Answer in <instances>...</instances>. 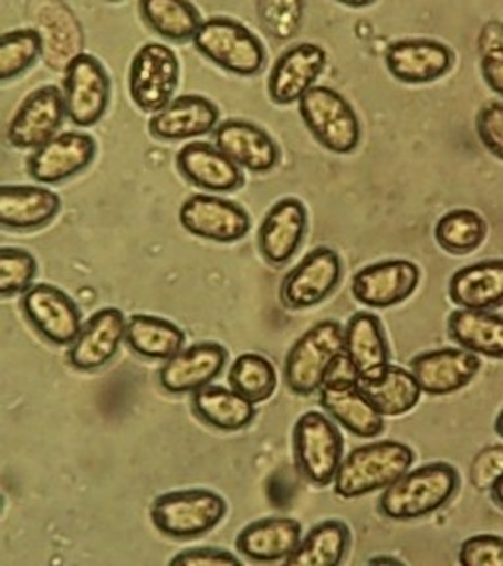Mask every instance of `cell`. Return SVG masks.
I'll return each instance as SVG.
<instances>
[{"instance_id":"cell-1","label":"cell","mask_w":503,"mask_h":566,"mask_svg":"<svg viewBox=\"0 0 503 566\" xmlns=\"http://www.w3.org/2000/svg\"><path fill=\"white\" fill-rule=\"evenodd\" d=\"M459 490V472L449 462H431L404 476L384 490L380 512L394 522L421 520L449 504Z\"/></svg>"},{"instance_id":"cell-2","label":"cell","mask_w":503,"mask_h":566,"mask_svg":"<svg viewBox=\"0 0 503 566\" xmlns=\"http://www.w3.org/2000/svg\"><path fill=\"white\" fill-rule=\"evenodd\" d=\"M416 460L406 442L376 441L354 449L343 459L335 476L336 495L345 500L386 490L411 469Z\"/></svg>"},{"instance_id":"cell-3","label":"cell","mask_w":503,"mask_h":566,"mask_svg":"<svg viewBox=\"0 0 503 566\" xmlns=\"http://www.w3.org/2000/svg\"><path fill=\"white\" fill-rule=\"evenodd\" d=\"M345 354V328L336 321H321L301 335L283 364L287 388L297 396L321 391L336 358Z\"/></svg>"},{"instance_id":"cell-4","label":"cell","mask_w":503,"mask_h":566,"mask_svg":"<svg viewBox=\"0 0 503 566\" xmlns=\"http://www.w3.org/2000/svg\"><path fill=\"white\" fill-rule=\"evenodd\" d=\"M197 52L221 70L240 77H254L265 65V48L256 34L232 18L205 20L193 38Z\"/></svg>"},{"instance_id":"cell-5","label":"cell","mask_w":503,"mask_h":566,"mask_svg":"<svg viewBox=\"0 0 503 566\" xmlns=\"http://www.w3.org/2000/svg\"><path fill=\"white\" fill-rule=\"evenodd\" d=\"M227 515L224 497L211 490H179L154 500V527L171 539H195L214 530Z\"/></svg>"},{"instance_id":"cell-6","label":"cell","mask_w":503,"mask_h":566,"mask_svg":"<svg viewBox=\"0 0 503 566\" xmlns=\"http://www.w3.org/2000/svg\"><path fill=\"white\" fill-rule=\"evenodd\" d=\"M300 115L313 138L333 154H353L363 140V126L353 105L335 88L315 85L300 101Z\"/></svg>"},{"instance_id":"cell-7","label":"cell","mask_w":503,"mask_h":566,"mask_svg":"<svg viewBox=\"0 0 503 566\" xmlns=\"http://www.w3.org/2000/svg\"><path fill=\"white\" fill-rule=\"evenodd\" d=\"M295 467L315 486L335 482L345 457V441L331 417L321 411H307L293 427Z\"/></svg>"},{"instance_id":"cell-8","label":"cell","mask_w":503,"mask_h":566,"mask_svg":"<svg viewBox=\"0 0 503 566\" xmlns=\"http://www.w3.org/2000/svg\"><path fill=\"white\" fill-rule=\"evenodd\" d=\"M179 83V62L171 48L146 44L134 55L128 71V93L144 113H158L174 101Z\"/></svg>"},{"instance_id":"cell-9","label":"cell","mask_w":503,"mask_h":566,"mask_svg":"<svg viewBox=\"0 0 503 566\" xmlns=\"http://www.w3.org/2000/svg\"><path fill=\"white\" fill-rule=\"evenodd\" d=\"M63 98L67 118L88 128L105 116L111 103V80L103 63L91 53H80L63 71Z\"/></svg>"},{"instance_id":"cell-10","label":"cell","mask_w":503,"mask_h":566,"mask_svg":"<svg viewBox=\"0 0 503 566\" xmlns=\"http://www.w3.org/2000/svg\"><path fill=\"white\" fill-rule=\"evenodd\" d=\"M343 275V262L333 248L311 250L300 264L285 275L280 290L282 303L292 311L310 310L335 292Z\"/></svg>"},{"instance_id":"cell-11","label":"cell","mask_w":503,"mask_h":566,"mask_svg":"<svg viewBox=\"0 0 503 566\" xmlns=\"http://www.w3.org/2000/svg\"><path fill=\"white\" fill-rule=\"evenodd\" d=\"M67 116L63 91L55 85H44L28 95L18 106L7 130L10 146L18 150H38L45 142L57 136L63 118Z\"/></svg>"},{"instance_id":"cell-12","label":"cell","mask_w":503,"mask_h":566,"mask_svg":"<svg viewBox=\"0 0 503 566\" xmlns=\"http://www.w3.org/2000/svg\"><path fill=\"white\" fill-rule=\"evenodd\" d=\"M181 227L197 239L239 242L250 232V214L244 207L214 195H193L179 209Z\"/></svg>"},{"instance_id":"cell-13","label":"cell","mask_w":503,"mask_h":566,"mask_svg":"<svg viewBox=\"0 0 503 566\" xmlns=\"http://www.w3.org/2000/svg\"><path fill=\"white\" fill-rule=\"evenodd\" d=\"M22 311L28 323L55 346H71L83 328L75 301L50 283H35L22 293Z\"/></svg>"},{"instance_id":"cell-14","label":"cell","mask_w":503,"mask_h":566,"mask_svg":"<svg viewBox=\"0 0 503 566\" xmlns=\"http://www.w3.org/2000/svg\"><path fill=\"white\" fill-rule=\"evenodd\" d=\"M327 67V52L317 44L293 45L277 57L268 77V95L275 105H295L315 87Z\"/></svg>"},{"instance_id":"cell-15","label":"cell","mask_w":503,"mask_h":566,"mask_svg":"<svg viewBox=\"0 0 503 566\" xmlns=\"http://www.w3.org/2000/svg\"><path fill=\"white\" fill-rule=\"evenodd\" d=\"M421 272L409 260H386L354 275V300L371 310H389L416 293Z\"/></svg>"},{"instance_id":"cell-16","label":"cell","mask_w":503,"mask_h":566,"mask_svg":"<svg viewBox=\"0 0 503 566\" xmlns=\"http://www.w3.org/2000/svg\"><path fill=\"white\" fill-rule=\"evenodd\" d=\"M97 142L83 133H63L53 136L28 158V174L35 181L53 186L77 176L93 164Z\"/></svg>"},{"instance_id":"cell-17","label":"cell","mask_w":503,"mask_h":566,"mask_svg":"<svg viewBox=\"0 0 503 566\" xmlns=\"http://www.w3.org/2000/svg\"><path fill=\"white\" fill-rule=\"evenodd\" d=\"M35 30L42 35L45 65L65 71L83 53V28L73 10L63 0H34L32 4Z\"/></svg>"},{"instance_id":"cell-18","label":"cell","mask_w":503,"mask_h":566,"mask_svg":"<svg viewBox=\"0 0 503 566\" xmlns=\"http://www.w3.org/2000/svg\"><path fill=\"white\" fill-rule=\"evenodd\" d=\"M411 371L427 396H451L467 388L480 371L478 354L467 348H439L417 354Z\"/></svg>"},{"instance_id":"cell-19","label":"cell","mask_w":503,"mask_h":566,"mask_svg":"<svg viewBox=\"0 0 503 566\" xmlns=\"http://www.w3.org/2000/svg\"><path fill=\"white\" fill-rule=\"evenodd\" d=\"M454 53L437 40H399L386 52V67L394 80L407 85L439 81L452 70Z\"/></svg>"},{"instance_id":"cell-20","label":"cell","mask_w":503,"mask_h":566,"mask_svg":"<svg viewBox=\"0 0 503 566\" xmlns=\"http://www.w3.org/2000/svg\"><path fill=\"white\" fill-rule=\"evenodd\" d=\"M229 354L217 343H197L181 348L159 368V384L169 394H195L221 376Z\"/></svg>"},{"instance_id":"cell-21","label":"cell","mask_w":503,"mask_h":566,"mask_svg":"<svg viewBox=\"0 0 503 566\" xmlns=\"http://www.w3.org/2000/svg\"><path fill=\"white\" fill-rule=\"evenodd\" d=\"M126 317L116 307L97 311L71 343L70 364L81 371L97 370L115 358L126 340Z\"/></svg>"},{"instance_id":"cell-22","label":"cell","mask_w":503,"mask_h":566,"mask_svg":"<svg viewBox=\"0 0 503 566\" xmlns=\"http://www.w3.org/2000/svg\"><path fill=\"white\" fill-rule=\"evenodd\" d=\"M318 394L321 406L346 431L360 439H376L384 431V416L364 394L358 378L327 380Z\"/></svg>"},{"instance_id":"cell-23","label":"cell","mask_w":503,"mask_h":566,"mask_svg":"<svg viewBox=\"0 0 503 566\" xmlns=\"http://www.w3.org/2000/svg\"><path fill=\"white\" fill-rule=\"evenodd\" d=\"M307 232V209L295 197H285L265 212L258 230V247L262 256L274 265L290 262L300 250Z\"/></svg>"},{"instance_id":"cell-24","label":"cell","mask_w":503,"mask_h":566,"mask_svg":"<svg viewBox=\"0 0 503 566\" xmlns=\"http://www.w3.org/2000/svg\"><path fill=\"white\" fill-rule=\"evenodd\" d=\"M177 169L189 184L212 193L237 191L244 176L237 161L209 142H189L177 154Z\"/></svg>"},{"instance_id":"cell-25","label":"cell","mask_w":503,"mask_h":566,"mask_svg":"<svg viewBox=\"0 0 503 566\" xmlns=\"http://www.w3.org/2000/svg\"><path fill=\"white\" fill-rule=\"evenodd\" d=\"M219 126V108L201 95H184L154 113L148 130L156 140L179 142L199 138Z\"/></svg>"},{"instance_id":"cell-26","label":"cell","mask_w":503,"mask_h":566,"mask_svg":"<svg viewBox=\"0 0 503 566\" xmlns=\"http://www.w3.org/2000/svg\"><path fill=\"white\" fill-rule=\"evenodd\" d=\"M214 146L252 174L272 171L280 161V148L274 138L247 120L232 118L219 124L214 128Z\"/></svg>"},{"instance_id":"cell-27","label":"cell","mask_w":503,"mask_h":566,"mask_svg":"<svg viewBox=\"0 0 503 566\" xmlns=\"http://www.w3.org/2000/svg\"><path fill=\"white\" fill-rule=\"evenodd\" d=\"M345 353L360 381L376 380L389 366V346L380 318L356 313L345 328Z\"/></svg>"},{"instance_id":"cell-28","label":"cell","mask_w":503,"mask_h":566,"mask_svg":"<svg viewBox=\"0 0 503 566\" xmlns=\"http://www.w3.org/2000/svg\"><path fill=\"white\" fill-rule=\"evenodd\" d=\"M301 523L290 517H265L250 523L237 537L240 555L256 563L285 560L300 547Z\"/></svg>"},{"instance_id":"cell-29","label":"cell","mask_w":503,"mask_h":566,"mask_svg":"<svg viewBox=\"0 0 503 566\" xmlns=\"http://www.w3.org/2000/svg\"><path fill=\"white\" fill-rule=\"evenodd\" d=\"M62 209L60 195L35 186H4L0 189V222L14 230L45 227Z\"/></svg>"},{"instance_id":"cell-30","label":"cell","mask_w":503,"mask_h":566,"mask_svg":"<svg viewBox=\"0 0 503 566\" xmlns=\"http://www.w3.org/2000/svg\"><path fill=\"white\" fill-rule=\"evenodd\" d=\"M449 297L460 310L492 311L503 305V260L460 268L449 283Z\"/></svg>"},{"instance_id":"cell-31","label":"cell","mask_w":503,"mask_h":566,"mask_svg":"<svg viewBox=\"0 0 503 566\" xmlns=\"http://www.w3.org/2000/svg\"><path fill=\"white\" fill-rule=\"evenodd\" d=\"M449 335L470 353L503 360V315L494 311H454L449 317Z\"/></svg>"},{"instance_id":"cell-32","label":"cell","mask_w":503,"mask_h":566,"mask_svg":"<svg viewBox=\"0 0 503 566\" xmlns=\"http://www.w3.org/2000/svg\"><path fill=\"white\" fill-rule=\"evenodd\" d=\"M191 396L195 416L219 431H242L256 417L254 403L234 389L209 384Z\"/></svg>"},{"instance_id":"cell-33","label":"cell","mask_w":503,"mask_h":566,"mask_svg":"<svg viewBox=\"0 0 503 566\" xmlns=\"http://www.w3.org/2000/svg\"><path fill=\"white\" fill-rule=\"evenodd\" d=\"M360 386L384 417L406 416L423 396L413 371L394 364H389L380 378L360 381Z\"/></svg>"},{"instance_id":"cell-34","label":"cell","mask_w":503,"mask_h":566,"mask_svg":"<svg viewBox=\"0 0 503 566\" xmlns=\"http://www.w3.org/2000/svg\"><path fill=\"white\" fill-rule=\"evenodd\" d=\"M126 345L150 360H168L186 345V333L166 318L133 315L126 323Z\"/></svg>"},{"instance_id":"cell-35","label":"cell","mask_w":503,"mask_h":566,"mask_svg":"<svg viewBox=\"0 0 503 566\" xmlns=\"http://www.w3.org/2000/svg\"><path fill=\"white\" fill-rule=\"evenodd\" d=\"M140 17L169 42H189L205 20L191 0H140Z\"/></svg>"},{"instance_id":"cell-36","label":"cell","mask_w":503,"mask_h":566,"mask_svg":"<svg viewBox=\"0 0 503 566\" xmlns=\"http://www.w3.org/2000/svg\"><path fill=\"white\" fill-rule=\"evenodd\" d=\"M350 543V530L343 522H323L301 539L283 563L292 566H338L345 558Z\"/></svg>"},{"instance_id":"cell-37","label":"cell","mask_w":503,"mask_h":566,"mask_svg":"<svg viewBox=\"0 0 503 566\" xmlns=\"http://www.w3.org/2000/svg\"><path fill=\"white\" fill-rule=\"evenodd\" d=\"M488 224L482 214L472 209H454L442 214L434 227L437 244L452 256H464L482 247Z\"/></svg>"},{"instance_id":"cell-38","label":"cell","mask_w":503,"mask_h":566,"mask_svg":"<svg viewBox=\"0 0 503 566\" xmlns=\"http://www.w3.org/2000/svg\"><path fill=\"white\" fill-rule=\"evenodd\" d=\"M230 388L254 406L268 401L277 388V371L262 354H240L229 371Z\"/></svg>"},{"instance_id":"cell-39","label":"cell","mask_w":503,"mask_h":566,"mask_svg":"<svg viewBox=\"0 0 503 566\" xmlns=\"http://www.w3.org/2000/svg\"><path fill=\"white\" fill-rule=\"evenodd\" d=\"M44 52L42 35L35 28L4 32L0 38V80H17L34 67Z\"/></svg>"},{"instance_id":"cell-40","label":"cell","mask_w":503,"mask_h":566,"mask_svg":"<svg viewBox=\"0 0 503 566\" xmlns=\"http://www.w3.org/2000/svg\"><path fill=\"white\" fill-rule=\"evenodd\" d=\"M305 0H256V12L265 34L290 42L300 32Z\"/></svg>"},{"instance_id":"cell-41","label":"cell","mask_w":503,"mask_h":566,"mask_svg":"<svg viewBox=\"0 0 503 566\" xmlns=\"http://www.w3.org/2000/svg\"><path fill=\"white\" fill-rule=\"evenodd\" d=\"M38 264L35 258L20 248L0 250V295L7 300L32 287Z\"/></svg>"},{"instance_id":"cell-42","label":"cell","mask_w":503,"mask_h":566,"mask_svg":"<svg viewBox=\"0 0 503 566\" xmlns=\"http://www.w3.org/2000/svg\"><path fill=\"white\" fill-rule=\"evenodd\" d=\"M462 566H503V537L474 535L460 545Z\"/></svg>"},{"instance_id":"cell-43","label":"cell","mask_w":503,"mask_h":566,"mask_svg":"<svg viewBox=\"0 0 503 566\" xmlns=\"http://www.w3.org/2000/svg\"><path fill=\"white\" fill-rule=\"evenodd\" d=\"M476 133L484 148L503 161V103H488L480 108Z\"/></svg>"},{"instance_id":"cell-44","label":"cell","mask_w":503,"mask_h":566,"mask_svg":"<svg viewBox=\"0 0 503 566\" xmlns=\"http://www.w3.org/2000/svg\"><path fill=\"white\" fill-rule=\"evenodd\" d=\"M503 474V447H490L472 462L470 476L478 490H492L495 480Z\"/></svg>"},{"instance_id":"cell-45","label":"cell","mask_w":503,"mask_h":566,"mask_svg":"<svg viewBox=\"0 0 503 566\" xmlns=\"http://www.w3.org/2000/svg\"><path fill=\"white\" fill-rule=\"evenodd\" d=\"M169 565L240 566L242 560L224 548L195 547L181 551L179 555L169 560Z\"/></svg>"},{"instance_id":"cell-46","label":"cell","mask_w":503,"mask_h":566,"mask_svg":"<svg viewBox=\"0 0 503 566\" xmlns=\"http://www.w3.org/2000/svg\"><path fill=\"white\" fill-rule=\"evenodd\" d=\"M482 75L488 87L503 97V50L482 53Z\"/></svg>"},{"instance_id":"cell-47","label":"cell","mask_w":503,"mask_h":566,"mask_svg":"<svg viewBox=\"0 0 503 566\" xmlns=\"http://www.w3.org/2000/svg\"><path fill=\"white\" fill-rule=\"evenodd\" d=\"M480 48L482 53L490 50H503V27L502 24H490L480 34Z\"/></svg>"},{"instance_id":"cell-48","label":"cell","mask_w":503,"mask_h":566,"mask_svg":"<svg viewBox=\"0 0 503 566\" xmlns=\"http://www.w3.org/2000/svg\"><path fill=\"white\" fill-rule=\"evenodd\" d=\"M490 494H492V500H494L495 504L503 507V474L495 480V484L492 486V490H490Z\"/></svg>"},{"instance_id":"cell-49","label":"cell","mask_w":503,"mask_h":566,"mask_svg":"<svg viewBox=\"0 0 503 566\" xmlns=\"http://www.w3.org/2000/svg\"><path fill=\"white\" fill-rule=\"evenodd\" d=\"M336 2L350 7V9H366V7H371L376 0H336Z\"/></svg>"},{"instance_id":"cell-50","label":"cell","mask_w":503,"mask_h":566,"mask_svg":"<svg viewBox=\"0 0 503 566\" xmlns=\"http://www.w3.org/2000/svg\"><path fill=\"white\" fill-rule=\"evenodd\" d=\"M370 565H404V563L394 557H374L370 558Z\"/></svg>"},{"instance_id":"cell-51","label":"cell","mask_w":503,"mask_h":566,"mask_svg":"<svg viewBox=\"0 0 503 566\" xmlns=\"http://www.w3.org/2000/svg\"><path fill=\"white\" fill-rule=\"evenodd\" d=\"M495 434L500 437V439H503V409L500 411V416L495 417Z\"/></svg>"},{"instance_id":"cell-52","label":"cell","mask_w":503,"mask_h":566,"mask_svg":"<svg viewBox=\"0 0 503 566\" xmlns=\"http://www.w3.org/2000/svg\"><path fill=\"white\" fill-rule=\"evenodd\" d=\"M105 2H123V0H105Z\"/></svg>"}]
</instances>
